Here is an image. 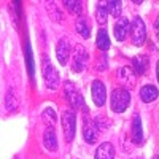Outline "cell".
I'll list each match as a JSON object with an SVG mask.
<instances>
[{"mask_svg": "<svg viewBox=\"0 0 159 159\" xmlns=\"http://www.w3.org/2000/svg\"><path fill=\"white\" fill-rule=\"evenodd\" d=\"M42 75H43V80H45L48 89L56 91L61 86V76H59L57 70L54 69V65L51 64V61L46 54L42 57Z\"/></svg>", "mask_w": 159, "mask_h": 159, "instance_id": "1", "label": "cell"}, {"mask_svg": "<svg viewBox=\"0 0 159 159\" xmlns=\"http://www.w3.org/2000/svg\"><path fill=\"white\" fill-rule=\"evenodd\" d=\"M64 96L65 100L69 102V105L72 107V110H80L81 108L83 111H86V105H84V99L81 96L80 89L73 84V81H65L64 83Z\"/></svg>", "mask_w": 159, "mask_h": 159, "instance_id": "2", "label": "cell"}, {"mask_svg": "<svg viewBox=\"0 0 159 159\" xmlns=\"http://www.w3.org/2000/svg\"><path fill=\"white\" fill-rule=\"evenodd\" d=\"M130 103V92L124 88H115L110 96V107L115 113H123Z\"/></svg>", "mask_w": 159, "mask_h": 159, "instance_id": "3", "label": "cell"}, {"mask_svg": "<svg viewBox=\"0 0 159 159\" xmlns=\"http://www.w3.org/2000/svg\"><path fill=\"white\" fill-rule=\"evenodd\" d=\"M130 40L134 46H143L145 40H147V25L140 16H135L130 22Z\"/></svg>", "mask_w": 159, "mask_h": 159, "instance_id": "4", "label": "cell"}, {"mask_svg": "<svg viewBox=\"0 0 159 159\" xmlns=\"http://www.w3.org/2000/svg\"><path fill=\"white\" fill-rule=\"evenodd\" d=\"M62 129H64V137L69 143L75 139L76 132V115L72 108L64 110L62 113Z\"/></svg>", "mask_w": 159, "mask_h": 159, "instance_id": "5", "label": "cell"}, {"mask_svg": "<svg viewBox=\"0 0 159 159\" xmlns=\"http://www.w3.org/2000/svg\"><path fill=\"white\" fill-rule=\"evenodd\" d=\"M88 59H89L88 51L81 45H76L73 49V56H72V70L75 73H81L88 65Z\"/></svg>", "mask_w": 159, "mask_h": 159, "instance_id": "6", "label": "cell"}, {"mask_svg": "<svg viewBox=\"0 0 159 159\" xmlns=\"http://www.w3.org/2000/svg\"><path fill=\"white\" fill-rule=\"evenodd\" d=\"M118 80H119V83L123 84L121 88H124L127 91L135 88V84H137V75L134 73V70H132L130 67H127V65L118 70Z\"/></svg>", "mask_w": 159, "mask_h": 159, "instance_id": "7", "label": "cell"}, {"mask_svg": "<svg viewBox=\"0 0 159 159\" xmlns=\"http://www.w3.org/2000/svg\"><path fill=\"white\" fill-rule=\"evenodd\" d=\"M91 96H92V102L96 103V107H103L105 100H107V89L105 84L100 80H94L91 86Z\"/></svg>", "mask_w": 159, "mask_h": 159, "instance_id": "8", "label": "cell"}, {"mask_svg": "<svg viewBox=\"0 0 159 159\" xmlns=\"http://www.w3.org/2000/svg\"><path fill=\"white\" fill-rule=\"evenodd\" d=\"M70 51H72V46H70L69 38L62 37L56 45V57L61 65H67V62L70 59Z\"/></svg>", "mask_w": 159, "mask_h": 159, "instance_id": "9", "label": "cell"}, {"mask_svg": "<svg viewBox=\"0 0 159 159\" xmlns=\"http://www.w3.org/2000/svg\"><path fill=\"white\" fill-rule=\"evenodd\" d=\"M83 139L89 145H94L99 139V127L96 121H92L89 118H84V123H83Z\"/></svg>", "mask_w": 159, "mask_h": 159, "instance_id": "10", "label": "cell"}, {"mask_svg": "<svg viewBox=\"0 0 159 159\" xmlns=\"http://www.w3.org/2000/svg\"><path fill=\"white\" fill-rule=\"evenodd\" d=\"M129 29H130V21L124 16H119L113 25V30H115V38L118 42H124L127 38V34H129Z\"/></svg>", "mask_w": 159, "mask_h": 159, "instance_id": "11", "label": "cell"}, {"mask_svg": "<svg viewBox=\"0 0 159 159\" xmlns=\"http://www.w3.org/2000/svg\"><path fill=\"white\" fill-rule=\"evenodd\" d=\"M43 147L49 153H56L57 151V137H56L54 127H46L45 134H43Z\"/></svg>", "mask_w": 159, "mask_h": 159, "instance_id": "12", "label": "cell"}, {"mask_svg": "<svg viewBox=\"0 0 159 159\" xmlns=\"http://www.w3.org/2000/svg\"><path fill=\"white\" fill-rule=\"evenodd\" d=\"M130 69L134 70L135 75H145L147 70L150 69V59H148V56H145V54L135 56L134 59H132V67Z\"/></svg>", "mask_w": 159, "mask_h": 159, "instance_id": "13", "label": "cell"}, {"mask_svg": "<svg viewBox=\"0 0 159 159\" xmlns=\"http://www.w3.org/2000/svg\"><path fill=\"white\" fill-rule=\"evenodd\" d=\"M115 157V147L110 142H103L96 150L94 159H113Z\"/></svg>", "mask_w": 159, "mask_h": 159, "instance_id": "14", "label": "cell"}, {"mask_svg": "<svg viewBox=\"0 0 159 159\" xmlns=\"http://www.w3.org/2000/svg\"><path fill=\"white\" fill-rule=\"evenodd\" d=\"M140 99L145 103H151L157 99V88L153 84H145L140 89Z\"/></svg>", "mask_w": 159, "mask_h": 159, "instance_id": "15", "label": "cell"}, {"mask_svg": "<svg viewBox=\"0 0 159 159\" xmlns=\"http://www.w3.org/2000/svg\"><path fill=\"white\" fill-rule=\"evenodd\" d=\"M96 45L100 51H107L110 46H111V42H110V37L107 34L105 29H99L97 32V38H96Z\"/></svg>", "mask_w": 159, "mask_h": 159, "instance_id": "16", "label": "cell"}, {"mask_svg": "<svg viewBox=\"0 0 159 159\" xmlns=\"http://www.w3.org/2000/svg\"><path fill=\"white\" fill-rule=\"evenodd\" d=\"M132 140L135 143H140L143 140V132H142V123H140V116L134 115L132 118Z\"/></svg>", "mask_w": 159, "mask_h": 159, "instance_id": "17", "label": "cell"}, {"mask_svg": "<svg viewBox=\"0 0 159 159\" xmlns=\"http://www.w3.org/2000/svg\"><path fill=\"white\" fill-rule=\"evenodd\" d=\"M75 29L84 40H88L91 37V24L86 21V18H78L75 22Z\"/></svg>", "mask_w": 159, "mask_h": 159, "instance_id": "18", "label": "cell"}, {"mask_svg": "<svg viewBox=\"0 0 159 159\" xmlns=\"http://www.w3.org/2000/svg\"><path fill=\"white\" fill-rule=\"evenodd\" d=\"M62 5L73 16H80L83 11V2H80V0H64Z\"/></svg>", "mask_w": 159, "mask_h": 159, "instance_id": "19", "label": "cell"}, {"mask_svg": "<svg viewBox=\"0 0 159 159\" xmlns=\"http://www.w3.org/2000/svg\"><path fill=\"white\" fill-rule=\"evenodd\" d=\"M25 61H27V70H29V76L34 81L35 76V62H34V54H32V46L29 43V40H25Z\"/></svg>", "mask_w": 159, "mask_h": 159, "instance_id": "20", "label": "cell"}, {"mask_svg": "<svg viewBox=\"0 0 159 159\" xmlns=\"http://www.w3.org/2000/svg\"><path fill=\"white\" fill-rule=\"evenodd\" d=\"M5 107L8 111H15L18 108V96H16V91L10 88L7 91V96H5Z\"/></svg>", "mask_w": 159, "mask_h": 159, "instance_id": "21", "label": "cell"}, {"mask_svg": "<svg viewBox=\"0 0 159 159\" xmlns=\"http://www.w3.org/2000/svg\"><path fill=\"white\" fill-rule=\"evenodd\" d=\"M105 7H107L108 15H111V16H115V18L121 16L123 2H119V0H108V2H105Z\"/></svg>", "mask_w": 159, "mask_h": 159, "instance_id": "22", "label": "cell"}, {"mask_svg": "<svg viewBox=\"0 0 159 159\" xmlns=\"http://www.w3.org/2000/svg\"><path fill=\"white\" fill-rule=\"evenodd\" d=\"M42 119L45 121V124L48 127H54L56 121H57V118H56V113L52 108H45L43 113H42Z\"/></svg>", "mask_w": 159, "mask_h": 159, "instance_id": "23", "label": "cell"}, {"mask_svg": "<svg viewBox=\"0 0 159 159\" xmlns=\"http://www.w3.org/2000/svg\"><path fill=\"white\" fill-rule=\"evenodd\" d=\"M107 18H108V11H107V7H105V2L99 3L97 10H96V19H97V22L99 24H105V22H107Z\"/></svg>", "mask_w": 159, "mask_h": 159, "instance_id": "24", "label": "cell"}, {"mask_svg": "<svg viewBox=\"0 0 159 159\" xmlns=\"http://www.w3.org/2000/svg\"><path fill=\"white\" fill-rule=\"evenodd\" d=\"M48 13H49V16H51L52 21H56V22H61L62 21V15H61L59 8L54 5V2L48 3Z\"/></svg>", "mask_w": 159, "mask_h": 159, "instance_id": "25", "label": "cell"}, {"mask_svg": "<svg viewBox=\"0 0 159 159\" xmlns=\"http://www.w3.org/2000/svg\"><path fill=\"white\" fill-rule=\"evenodd\" d=\"M153 159H159V157H157V156H154V157H153Z\"/></svg>", "mask_w": 159, "mask_h": 159, "instance_id": "26", "label": "cell"}, {"mask_svg": "<svg viewBox=\"0 0 159 159\" xmlns=\"http://www.w3.org/2000/svg\"><path fill=\"white\" fill-rule=\"evenodd\" d=\"M134 159H139V157H134Z\"/></svg>", "mask_w": 159, "mask_h": 159, "instance_id": "27", "label": "cell"}]
</instances>
